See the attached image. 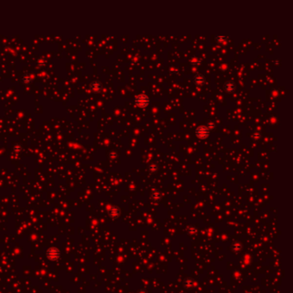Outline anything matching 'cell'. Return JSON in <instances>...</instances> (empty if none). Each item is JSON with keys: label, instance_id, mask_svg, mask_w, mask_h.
Wrapping results in <instances>:
<instances>
[{"label": "cell", "instance_id": "cell-1", "mask_svg": "<svg viewBox=\"0 0 293 293\" xmlns=\"http://www.w3.org/2000/svg\"><path fill=\"white\" fill-rule=\"evenodd\" d=\"M135 101H136L137 105H138L139 107H142V108L147 106L149 102H150L148 96L146 95H144V94H140V95H137Z\"/></svg>", "mask_w": 293, "mask_h": 293}, {"label": "cell", "instance_id": "cell-2", "mask_svg": "<svg viewBox=\"0 0 293 293\" xmlns=\"http://www.w3.org/2000/svg\"><path fill=\"white\" fill-rule=\"evenodd\" d=\"M195 133H196V135L200 138H206L209 135V129L206 126H199L196 129V132H195Z\"/></svg>", "mask_w": 293, "mask_h": 293}, {"label": "cell", "instance_id": "cell-3", "mask_svg": "<svg viewBox=\"0 0 293 293\" xmlns=\"http://www.w3.org/2000/svg\"><path fill=\"white\" fill-rule=\"evenodd\" d=\"M193 82L195 84H197V85H202L205 83L206 82V78L203 75L201 74H199V75H196V76H194L193 77Z\"/></svg>", "mask_w": 293, "mask_h": 293}, {"label": "cell", "instance_id": "cell-4", "mask_svg": "<svg viewBox=\"0 0 293 293\" xmlns=\"http://www.w3.org/2000/svg\"><path fill=\"white\" fill-rule=\"evenodd\" d=\"M224 89L228 92H233L235 89V84L234 82H231V81L226 82L224 84Z\"/></svg>", "mask_w": 293, "mask_h": 293}, {"label": "cell", "instance_id": "cell-5", "mask_svg": "<svg viewBox=\"0 0 293 293\" xmlns=\"http://www.w3.org/2000/svg\"><path fill=\"white\" fill-rule=\"evenodd\" d=\"M56 253H59V251L57 249H54V252H52V250H48V256H49L51 259H55L59 256V255H56Z\"/></svg>", "mask_w": 293, "mask_h": 293}, {"label": "cell", "instance_id": "cell-6", "mask_svg": "<svg viewBox=\"0 0 293 293\" xmlns=\"http://www.w3.org/2000/svg\"><path fill=\"white\" fill-rule=\"evenodd\" d=\"M216 39H217V40H218V42L222 43V42H224V41H226V40H227V37H226V36H224V35H220V36H218Z\"/></svg>", "mask_w": 293, "mask_h": 293}]
</instances>
